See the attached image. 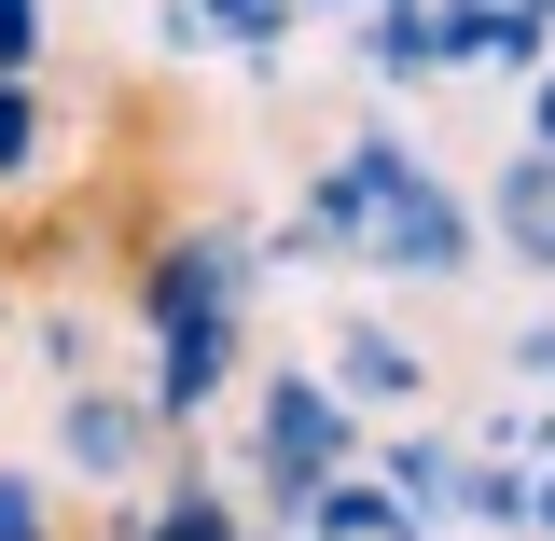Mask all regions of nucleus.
Instances as JSON below:
<instances>
[{
	"instance_id": "obj_1",
	"label": "nucleus",
	"mask_w": 555,
	"mask_h": 541,
	"mask_svg": "<svg viewBox=\"0 0 555 541\" xmlns=\"http://www.w3.org/2000/svg\"><path fill=\"white\" fill-rule=\"evenodd\" d=\"M0 56H28V0H0Z\"/></svg>"
},
{
	"instance_id": "obj_2",
	"label": "nucleus",
	"mask_w": 555,
	"mask_h": 541,
	"mask_svg": "<svg viewBox=\"0 0 555 541\" xmlns=\"http://www.w3.org/2000/svg\"><path fill=\"white\" fill-rule=\"evenodd\" d=\"M181 541H222V528H208V514H181Z\"/></svg>"
}]
</instances>
